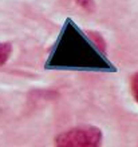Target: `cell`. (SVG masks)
I'll use <instances>...</instances> for the list:
<instances>
[{
  "label": "cell",
  "instance_id": "obj_1",
  "mask_svg": "<svg viewBox=\"0 0 138 147\" xmlns=\"http://www.w3.org/2000/svg\"><path fill=\"white\" fill-rule=\"evenodd\" d=\"M103 142V132L92 124H79L56 134V147H99Z\"/></svg>",
  "mask_w": 138,
  "mask_h": 147
},
{
  "label": "cell",
  "instance_id": "obj_2",
  "mask_svg": "<svg viewBox=\"0 0 138 147\" xmlns=\"http://www.w3.org/2000/svg\"><path fill=\"white\" fill-rule=\"evenodd\" d=\"M12 55V44L8 42H0V67L10 60Z\"/></svg>",
  "mask_w": 138,
  "mask_h": 147
},
{
  "label": "cell",
  "instance_id": "obj_3",
  "mask_svg": "<svg viewBox=\"0 0 138 147\" xmlns=\"http://www.w3.org/2000/svg\"><path fill=\"white\" fill-rule=\"evenodd\" d=\"M67 1L75 4L78 8H81L84 12H94L97 8L95 0H67Z\"/></svg>",
  "mask_w": 138,
  "mask_h": 147
},
{
  "label": "cell",
  "instance_id": "obj_4",
  "mask_svg": "<svg viewBox=\"0 0 138 147\" xmlns=\"http://www.w3.org/2000/svg\"><path fill=\"white\" fill-rule=\"evenodd\" d=\"M129 87H130L131 96H133L134 102L138 105V71H135V72L130 76V80H129Z\"/></svg>",
  "mask_w": 138,
  "mask_h": 147
}]
</instances>
